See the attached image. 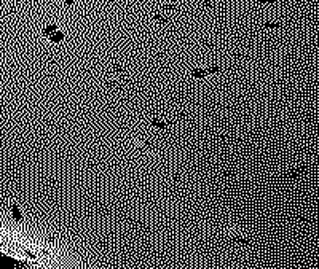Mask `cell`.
Returning a JSON list of instances; mask_svg holds the SVG:
<instances>
[{"label":"cell","mask_w":319,"mask_h":269,"mask_svg":"<svg viewBox=\"0 0 319 269\" xmlns=\"http://www.w3.org/2000/svg\"><path fill=\"white\" fill-rule=\"evenodd\" d=\"M49 38H51V42H54V43H58V42H62V38H64V33H62V32H59V30H56V32H53L51 35H49Z\"/></svg>","instance_id":"cell-1"},{"label":"cell","mask_w":319,"mask_h":269,"mask_svg":"<svg viewBox=\"0 0 319 269\" xmlns=\"http://www.w3.org/2000/svg\"><path fill=\"white\" fill-rule=\"evenodd\" d=\"M303 172H305V167H301V169H297V170L292 172V174H287L286 177H287V178H297V177H300Z\"/></svg>","instance_id":"cell-2"},{"label":"cell","mask_w":319,"mask_h":269,"mask_svg":"<svg viewBox=\"0 0 319 269\" xmlns=\"http://www.w3.org/2000/svg\"><path fill=\"white\" fill-rule=\"evenodd\" d=\"M206 75H208V72H206V70H201V69H195L193 70V77L195 78H203Z\"/></svg>","instance_id":"cell-3"},{"label":"cell","mask_w":319,"mask_h":269,"mask_svg":"<svg viewBox=\"0 0 319 269\" xmlns=\"http://www.w3.org/2000/svg\"><path fill=\"white\" fill-rule=\"evenodd\" d=\"M152 124H153V126H156V127H160V129H166V127H167L166 123L158 121V120H152Z\"/></svg>","instance_id":"cell-4"},{"label":"cell","mask_w":319,"mask_h":269,"mask_svg":"<svg viewBox=\"0 0 319 269\" xmlns=\"http://www.w3.org/2000/svg\"><path fill=\"white\" fill-rule=\"evenodd\" d=\"M13 215H14V220H16V221H21V220H22L21 212L18 210V207H16V205H13Z\"/></svg>","instance_id":"cell-5"},{"label":"cell","mask_w":319,"mask_h":269,"mask_svg":"<svg viewBox=\"0 0 319 269\" xmlns=\"http://www.w3.org/2000/svg\"><path fill=\"white\" fill-rule=\"evenodd\" d=\"M56 30H58V29H56V26H46V27H45V35L49 37V35H51L53 32H56Z\"/></svg>","instance_id":"cell-6"},{"label":"cell","mask_w":319,"mask_h":269,"mask_svg":"<svg viewBox=\"0 0 319 269\" xmlns=\"http://www.w3.org/2000/svg\"><path fill=\"white\" fill-rule=\"evenodd\" d=\"M263 27H266V29H278L279 24L278 22H266V24H263Z\"/></svg>","instance_id":"cell-7"},{"label":"cell","mask_w":319,"mask_h":269,"mask_svg":"<svg viewBox=\"0 0 319 269\" xmlns=\"http://www.w3.org/2000/svg\"><path fill=\"white\" fill-rule=\"evenodd\" d=\"M206 72H208V74H215V72H220V67H209Z\"/></svg>","instance_id":"cell-8"},{"label":"cell","mask_w":319,"mask_h":269,"mask_svg":"<svg viewBox=\"0 0 319 269\" xmlns=\"http://www.w3.org/2000/svg\"><path fill=\"white\" fill-rule=\"evenodd\" d=\"M234 240H236V242H239V244H247V242H249V240H246V239H234Z\"/></svg>","instance_id":"cell-9"},{"label":"cell","mask_w":319,"mask_h":269,"mask_svg":"<svg viewBox=\"0 0 319 269\" xmlns=\"http://www.w3.org/2000/svg\"><path fill=\"white\" fill-rule=\"evenodd\" d=\"M260 3H275V0H259Z\"/></svg>","instance_id":"cell-10"},{"label":"cell","mask_w":319,"mask_h":269,"mask_svg":"<svg viewBox=\"0 0 319 269\" xmlns=\"http://www.w3.org/2000/svg\"><path fill=\"white\" fill-rule=\"evenodd\" d=\"M74 2H77V0H65V5H70V3H74Z\"/></svg>","instance_id":"cell-11"},{"label":"cell","mask_w":319,"mask_h":269,"mask_svg":"<svg viewBox=\"0 0 319 269\" xmlns=\"http://www.w3.org/2000/svg\"><path fill=\"white\" fill-rule=\"evenodd\" d=\"M171 2H177V0H171Z\"/></svg>","instance_id":"cell-12"}]
</instances>
